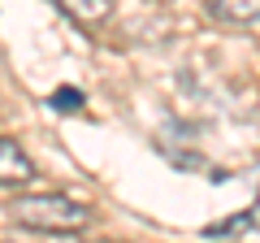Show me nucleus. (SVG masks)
<instances>
[{
    "instance_id": "3",
    "label": "nucleus",
    "mask_w": 260,
    "mask_h": 243,
    "mask_svg": "<svg viewBox=\"0 0 260 243\" xmlns=\"http://www.w3.org/2000/svg\"><path fill=\"white\" fill-rule=\"evenodd\" d=\"M230 234H260V196L247 213H234V217H221V222L204 226V239H230Z\"/></svg>"
},
{
    "instance_id": "2",
    "label": "nucleus",
    "mask_w": 260,
    "mask_h": 243,
    "mask_svg": "<svg viewBox=\"0 0 260 243\" xmlns=\"http://www.w3.org/2000/svg\"><path fill=\"white\" fill-rule=\"evenodd\" d=\"M30 178H35V161L22 152L18 139L0 135V187H22Z\"/></svg>"
},
{
    "instance_id": "6",
    "label": "nucleus",
    "mask_w": 260,
    "mask_h": 243,
    "mask_svg": "<svg viewBox=\"0 0 260 243\" xmlns=\"http://www.w3.org/2000/svg\"><path fill=\"white\" fill-rule=\"evenodd\" d=\"M52 109H83V92H78V87H56Z\"/></svg>"
},
{
    "instance_id": "4",
    "label": "nucleus",
    "mask_w": 260,
    "mask_h": 243,
    "mask_svg": "<svg viewBox=\"0 0 260 243\" xmlns=\"http://www.w3.org/2000/svg\"><path fill=\"white\" fill-rule=\"evenodd\" d=\"M56 5H61L78 26H100V22H109V13H113V0H56Z\"/></svg>"
},
{
    "instance_id": "1",
    "label": "nucleus",
    "mask_w": 260,
    "mask_h": 243,
    "mask_svg": "<svg viewBox=\"0 0 260 243\" xmlns=\"http://www.w3.org/2000/svg\"><path fill=\"white\" fill-rule=\"evenodd\" d=\"M9 217L39 234H78L91 222V208L70 196H22V200H13Z\"/></svg>"
},
{
    "instance_id": "5",
    "label": "nucleus",
    "mask_w": 260,
    "mask_h": 243,
    "mask_svg": "<svg viewBox=\"0 0 260 243\" xmlns=\"http://www.w3.org/2000/svg\"><path fill=\"white\" fill-rule=\"evenodd\" d=\"M208 13L221 22H256L260 18V0H208Z\"/></svg>"
}]
</instances>
